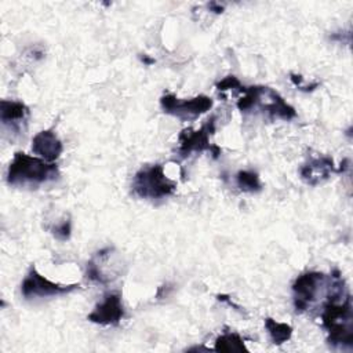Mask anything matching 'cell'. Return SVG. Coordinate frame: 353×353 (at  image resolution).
I'll use <instances>...</instances> for the list:
<instances>
[{"label":"cell","instance_id":"obj_11","mask_svg":"<svg viewBox=\"0 0 353 353\" xmlns=\"http://www.w3.org/2000/svg\"><path fill=\"white\" fill-rule=\"evenodd\" d=\"M332 172H338V168L335 167L334 160L328 156L313 157L299 168L301 179L312 186L327 181Z\"/></svg>","mask_w":353,"mask_h":353},{"label":"cell","instance_id":"obj_10","mask_svg":"<svg viewBox=\"0 0 353 353\" xmlns=\"http://www.w3.org/2000/svg\"><path fill=\"white\" fill-rule=\"evenodd\" d=\"M29 116H30L29 108L23 102L1 99L0 121L4 130L12 134H23L28 127Z\"/></svg>","mask_w":353,"mask_h":353},{"label":"cell","instance_id":"obj_16","mask_svg":"<svg viewBox=\"0 0 353 353\" xmlns=\"http://www.w3.org/2000/svg\"><path fill=\"white\" fill-rule=\"evenodd\" d=\"M50 230L57 240L66 241L70 239V234H72V222H70V219H63L59 223H57L55 226H52Z\"/></svg>","mask_w":353,"mask_h":353},{"label":"cell","instance_id":"obj_2","mask_svg":"<svg viewBox=\"0 0 353 353\" xmlns=\"http://www.w3.org/2000/svg\"><path fill=\"white\" fill-rule=\"evenodd\" d=\"M59 176L55 163H48L37 156L17 152L7 168V183L19 188H37Z\"/></svg>","mask_w":353,"mask_h":353},{"label":"cell","instance_id":"obj_7","mask_svg":"<svg viewBox=\"0 0 353 353\" xmlns=\"http://www.w3.org/2000/svg\"><path fill=\"white\" fill-rule=\"evenodd\" d=\"M79 284H57L41 276L34 266H30L28 274L21 283V294L25 299H36V298H48V296H59L69 294L77 290Z\"/></svg>","mask_w":353,"mask_h":353},{"label":"cell","instance_id":"obj_18","mask_svg":"<svg viewBox=\"0 0 353 353\" xmlns=\"http://www.w3.org/2000/svg\"><path fill=\"white\" fill-rule=\"evenodd\" d=\"M291 81L298 87V90L305 91V92H310L313 90H316L319 87V83H312V84H303V77L301 74L296 73H291Z\"/></svg>","mask_w":353,"mask_h":353},{"label":"cell","instance_id":"obj_12","mask_svg":"<svg viewBox=\"0 0 353 353\" xmlns=\"http://www.w3.org/2000/svg\"><path fill=\"white\" fill-rule=\"evenodd\" d=\"M32 152L48 163H54L63 152V145L52 130L37 132L32 139Z\"/></svg>","mask_w":353,"mask_h":353},{"label":"cell","instance_id":"obj_20","mask_svg":"<svg viewBox=\"0 0 353 353\" xmlns=\"http://www.w3.org/2000/svg\"><path fill=\"white\" fill-rule=\"evenodd\" d=\"M141 61H142L143 63H146V65H152V63H154V59L149 58L148 55H143V57H141Z\"/></svg>","mask_w":353,"mask_h":353},{"label":"cell","instance_id":"obj_17","mask_svg":"<svg viewBox=\"0 0 353 353\" xmlns=\"http://www.w3.org/2000/svg\"><path fill=\"white\" fill-rule=\"evenodd\" d=\"M241 83L239 81L237 77L234 76H228L225 79H222L219 83H216V90L218 91H226V90H236V88H241Z\"/></svg>","mask_w":353,"mask_h":353},{"label":"cell","instance_id":"obj_15","mask_svg":"<svg viewBox=\"0 0 353 353\" xmlns=\"http://www.w3.org/2000/svg\"><path fill=\"white\" fill-rule=\"evenodd\" d=\"M236 185L240 190L245 193H258L262 189V183L258 172L252 170H240L236 176Z\"/></svg>","mask_w":353,"mask_h":353},{"label":"cell","instance_id":"obj_13","mask_svg":"<svg viewBox=\"0 0 353 353\" xmlns=\"http://www.w3.org/2000/svg\"><path fill=\"white\" fill-rule=\"evenodd\" d=\"M265 328L269 334L272 343H274V345H283L284 342L290 341L292 336V331H294L290 324L276 321L272 317L265 319Z\"/></svg>","mask_w":353,"mask_h":353},{"label":"cell","instance_id":"obj_9","mask_svg":"<svg viewBox=\"0 0 353 353\" xmlns=\"http://www.w3.org/2000/svg\"><path fill=\"white\" fill-rule=\"evenodd\" d=\"M124 317V307L119 292H108L103 299L97 303L87 320L99 325H117Z\"/></svg>","mask_w":353,"mask_h":353},{"label":"cell","instance_id":"obj_3","mask_svg":"<svg viewBox=\"0 0 353 353\" xmlns=\"http://www.w3.org/2000/svg\"><path fill=\"white\" fill-rule=\"evenodd\" d=\"M132 193L146 200H161L170 197L176 190V182L164 174L161 164L145 165L139 168L131 183Z\"/></svg>","mask_w":353,"mask_h":353},{"label":"cell","instance_id":"obj_19","mask_svg":"<svg viewBox=\"0 0 353 353\" xmlns=\"http://www.w3.org/2000/svg\"><path fill=\"white\" fill-rule=\"evenodd\" d=\"M208 8H210L211 11H214V12H216V14H221V12L223 11V7H222V6H219V4H218V3H215V1L208 3Z\"/></svg>","mask_w":353,"mask_h":353},{"label":"cell","instance_id":"obj_5","mask_svg":"<svg viewBox=\"0 0 353 353\" xmlns=\"http://www.w3.org/2000/svg\"><path fill=\"white\" fill-rule=\"evenodd\" d=\"M212 105V98L207 95H197L190 99H181L176 98L174 94H164L160 98V106L163 112L183 121L197 119L203 113L208 112Z\"/></svg>","mask_w":353,"mask_h":353},{"label":"cell","instance_id":"obj_4","mask_svg":"<svg viewBox=\"0 0 353 353\" xmlns=\"http://www.w3.org/2000/svg\"><path fill=\"white\" fill-rule=\"evenodd\" d=\"M215 121L216 117L211 116L199 130L186 128L179 134L178 154L181 156V159H186L193 152L201 153L204 150L211 152L212 157L218 159V156L221 154V148L210 142V137L215 132Z\"/></svg>","mask_w":353,"mask_h":353},{"label":"cell","instance_id":"obj_1","mask_svg":"<svg viewBox=\"0 0 353 353\" xmlns=\"http://www.w3.org/2000/svg\"><path fill=\"white\" fill-rule=\"evenodd\" d=\"M321 324L328 334L327 342L331 347L349 350L353 347L352 298L349 292L343 296H327Z\"/></svg>","mask_w":353,"mask_h":353},{"label":"cell","instance_id":"obj_14","mask_svg":"<svg viewBox=\"0 0 353 353\" xmlns=\"http://www.w3.org/2000/svg\"><path fill=\"white\" fill-rule=\"evenodd\" d=\"M215 352H247L248 349L244 345V339L236 332H225L215 339L214 349Z\"/></svg>","mask_w":353,"mask_h":353},{"label":"cell","instance_id":"obj_6","mask_svg":"<svg viewBox=\"0 0 353 353\" xmlns=\"http://www.w3.org/2000/svg\"><path fill=\"white\" fill-rule=\"evenodd\" d=\"M254 92V103L252 110L259 109L266 113V116L272 120H291L296 117L295 109L284 101V98L274 90L263 85H252Z\"/></svg>","mask_w":353,"mask_h":353},{"label":"cell","instance_id":"obj_8","mask_svg":"<svg viewBox=\"0 0 353 353\" xmlns=\"http://www.w3.org/2000/svg\"><path fill=\"white\" fill-rule=\"evenodd\" d=\"M325 285V276L321 272H305L299 274L292 283L294 307L298 313H302L310 307V305L321 294Z\"/></svg>","mask_w":353,"mask_h":353}]
</instances>
